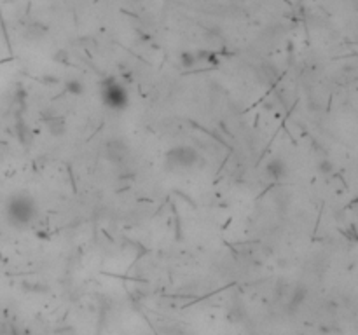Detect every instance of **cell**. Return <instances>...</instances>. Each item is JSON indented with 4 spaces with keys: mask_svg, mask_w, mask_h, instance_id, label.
Returning a JSON list of instances; mask_svg holds the SVG:
<instances>
[{
    "mask_svg": "<svg viewBox=\"0 0 358 335\" xmlns=\"http://www.w3.org/2000/svg\"><path fill=\"white\" fill-rule=\"evenodd\" d=\"M266 171H267V175L273 178V180H281V178H285L287 173H289V170H287V164L281 161V159H278V157L271 159V161L267 162Z\"/></svg>",
    "mask_w": 358,
    "mask_h": 335,
    "instance_id": "cell-4",
    "label": "cell"
},
{
    "mask_svg": "<svg viewBox=\"0 0 358 335\" xmlns=\"http://www.w3.org/2000/svg\"><path fill=\"white\" fill-rule=\"evenodd\" d=\"M65 89L68 92H72V94H82L84 92V84L81 81H77V79H72V81H68L65 84Z\"/></svg>",
    "mask_w": 358,
    "mask_h": 335,
    "instance_id": "cell-6",
    "label": "cell"
},
{
    "mask_svg": "<svg viewBox=\"0 0 358 335\" xmlns=\"http://www.w3.org/2000/svg\"><path fill=\"white\" fill-rule=\"evenodd\" d=\"M182 63H184L185 68H187V66H193L194 65V56L189 53H184L182 54Z\"/></svg>",
    "mask_w": 358,
    "mask_h": 335,
    "instance_id": "cell-7",
    "label": "cell"
},
{
    "mask_svg": "<svg viewBox=\"0 0 358 335\" xmlns=\"http://www.w3.org/2000/svg\"><path fill=\"white\" fill-rule=\"evenodd\" d=\"M100 96L105 107H108L110 110H116V112L124 110L128 107V103H130V94H128L126 88L121 82L114 81V79L103 81Z\"/></svg>",
    "mask_w": 358,
    "mask_h": 335,
    "instance_id": "cell-2",
    "label": "cell"
},
{
    "mask_svg": "<svg viewBox=\"0 0 358 335\" xmlns=\"http://www.w3.org/2000/svg\"><path fill=\"white\" fill-rule=\"evenodd\" d=\"M39 213L37 201L28 194H14L5 203V220L12 227H27Z\"/></svg>",
    "mask_w": 358,
    "mask_h": 335,
    "instance_id": "cell-1",
    "label": "cell"
},
{
    "mask_svg": "<svg viewBox=\"0 0 358 335\" xmlns=\"http://www.w3.org/2000/svg\"><path fill=\"white\" fill-rule=\"evenodd\" d=\"M47 129H49L51 135L54 136H62L65 133V121L62 117H51V119L46 121Z\"/></svg>",
    "mask_w": 358,
    "mask_h": 335,
    "instance_id": "cell-5",
    "label": "cell"
},
{
    "mask_svg": "<svg viewBox=\"0 0 358 335\" xmlns=\"http://www.w3.org/2000/svg\"><path fill=\"white\" fill-rule=\"evenodd\" d=\"M199 161V154L194 147L189 145H178L169 149L166 154V164L173 170H189L196 162Z\"/></svg>",
    "mask_w": 358,
    "mask_h": 335,
    "instance_id": "cell-3",
    "label": "cell"
}]
</instances>
